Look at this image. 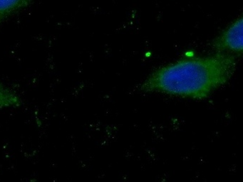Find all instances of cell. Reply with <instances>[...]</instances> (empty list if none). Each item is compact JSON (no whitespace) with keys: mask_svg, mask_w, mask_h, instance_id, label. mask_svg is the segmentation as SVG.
<instances>
[{"mask_svg":"<svg viewBox=\"0 0 243 182\" xmlns=\"http://www.w3.org/2000/svg\"><path fill=\"white\" fill-rule=\"evenodd\" d=\"M235 68V59L227 53L185 58L153 72L141 90L201 100L225 85Z\"/></svg>","mask_w":243,"mask_h":182,"instance_id":"cell-1","label":"cell"},{"mask_svg":"<svg viewBox=\"0 0 243 182\" xmlns=\"http://www.w3.org/2000/svg\"><path fill=\"white\" fill-rule=\"evenodd\" d=\"M242 18L234 21L213 43V48L217 53L232 55L242 52Z\"/></svg>","mask_w":243,"mask_h":182,"instance_id":"cell-2","label":"cell"},{"mask_svg":"<svg viewBox=\"0 0 243 182\" xmlns=\"http://www.w3.org/2000/svg\"><path fill=\"white\" fill-rule=\"evenodd\" d=\"M22 100L19 96L11 88L0 82V109L20 107Z\"/></svg>","mask_w":243,"mask_h":182,"instance_id":"cell-3","label":"cell"},{"mask_svg":"<svg viewBox=\"0 0 243 182\" xmlns=\"http://www.w3.org/2000/svg\"><path fill=\"white\" fill-rule=\"evenodd\" d=\"M33 0H0V24L7 17L30 5Z\"/></svg>","mask_w":243,"mask_h":182,"instance_id":"cell-4","label":"cell"}]
</instances>
